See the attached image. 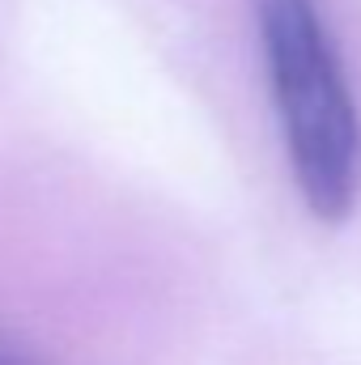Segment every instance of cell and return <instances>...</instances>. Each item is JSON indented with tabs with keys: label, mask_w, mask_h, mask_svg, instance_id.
Returning a JSON list of instances; mask_svg holds the SVG:
<instances>
[{
	"label": "cell",
	"mask_w": 361,
	"mask_h": 365,
	"mask_svg": "<svg viewBox=\"0 0 361 365\" xmlns=\"http://www.w3.org/2000/svg\"><path fill=\"white\" fill-rule=\"evenodd\" d=\"M255 17L302 204L340 225L361 195V110L336 34L319 0H255Z\"/></svg>",
	"instance_id": "obj_1"
},
{
	"label": "cell",
	"mask_w": 361,
	"mask_h": 365,
	"mask_svg": "<svg viewBox=\"0 0 361 365\" xmlns=\"http://www.w3.org/2000/svg\"><path fill=\"white\" fill-rule=\"evenodd\" d=\"M0 365H9V361H4V357H0Z\"/></svg>",
	"instance_id": "obj_2"
}]
</instances>
